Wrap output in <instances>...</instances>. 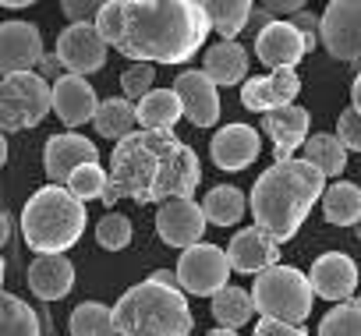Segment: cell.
<instances>
[{"instance_id": "obj_4", "label": "cell", "mask_w": 361, "mask_h": 336, "mask_svg": "<svg viewBox=\"0 0 361 336\" xmlns=\"http://www.w3.org/2000/svg\"><path fill=\"white\" fill-rule=\"evenodd\" d=\"M117 336H192L195 318L180 283H159L156 276L128 287L114 304Z\"/></svg>"}, {"instance_id": "obj_27", "label": "cell", "mask_w": 361, "mask_h": 336, "mask_svg": "<svg viewBox=\"0 0 361 336\" xmlns=\"http://www.w3.org/2000/svg\"><path fill=\"white\" fill-rule=\"evenodd\" d=\"M96 131H99V138H114V145L117 142H124V138H131L135 135V124H138V106L131 103V99H117V96H110V99H103L99 103V113H96Z\"/></svg>"}, {"instance_id": "obj_14", "label": "cell", "mask_w": 361, "mask_h": 336, "mask_svg": "<svg viewBox=\"0 0 361 336\" xmlns=\"http://www.w3.org/2000/svg\"><path fill=\"white\" fill-rule=\"evenodd\" d=\"M308 280H312L315 297L333 301V304H343L357 290V262L350 255H343V251H322L312 262Z\"/></svg>"}, {"instance_id": "obj_37", "label": "cell", "mask_w": 361, "mask_h": 336, "mask_svg": "<svg viewBox=\"0 0 361 336\" xmlns=\"http://www.w3.org/2000/svg\"><path fill=\"white\" fill-rule=\"evenodd\" d=\"M336 138L343 142L347 152H361V113L354 106L336 117Z\"/></svg>"}, {"instance_id": "obj_9", "label": "cell", "mask_w": 361, "mask_h": 336, "mask_svg": "<svg viewBox=\"0 0 361 336\" xmlns=\"http://www.w3.org/2000/svg\"><path fill=\"white\" fill-rule=\"evenodd\" d=\"M322 46L361 75V0H333L322 11Z\"/></svg>"}, {"instance_id": "obj_17", "label": "cell", "mask_w": 361, "mask_h": 336, "mask_svg": "<svg viewBox=\"0 0 361 336\" xmlns=\"http://www.w3.org/2000/svg\"><path fill=\"white\" fill-rule=\"evenodd\" d=\"M259 152H262V138H259V131L248 127V124H227V127H220V131L213 135V142H209L213 163L220 166V170H227V174L248 170V166L259 159Z\"/></svg>"}, {"instance_id": "obj_35", "label": "cell", "mask_w": 361, "mask_h": 336, "mask_svg": "<svg viewBox=\"0 0 361 336\" xmlns=\"http://www.w3.org/2000/svg\"><path fill=\"white\" fill-rule=\"evenodd\" d=\"M96 244L106 248V251H124L131 244V220L121 216V213H106L96 223Z\"/></svg>"}, {"instance_id": "obj_1", "label": "cell", "mask_w": 361, "mask_h": 336, "mask_svg": "<svg viewBox=\"0 0 361 336\" xmlns=\"http://www.w3.org/2000/svg\"><path fill=\"white\" fill-rule=\"evenodd\" d=\"M96 25L131 64H188L213 32L199 0H110Z\"/></svg>"}, {"instance_id": "obj_29", "label": "cell", "mask_w": 361, "mask_h": 336, "mask_svg": "<svg viewBox=\"0 0 361 336\" xmlns=\"http://www.w3.org/2000/svg\"><path fill=\"white\" fill-rule=\"evenodd\" d=\"M301 152H305L308 163L319 166L326 178H340V174L347 170V149H343V142H340L336 135H329V131H315V135L305 142Z\"/></svg>"}, {"instance_id": "obj_18", "label": "cell", "mask_w": 361, "mask_h": 336, "mask_svg": "<svg viewBox=\"0 0 361 336\" xmlns=\"http://www.w3.org/2000/svg\"><path fill=\"white\" fill-rule=\"evenodd\" d=\"M255 54L269 71H294L308 46L290 22H269L255 32Z\"/></svg>"}, {"instance_id": "obj_24", "label": "cell", "mask_w": 361, "mask_h": 336, "mask_svg": "<svg viewBox=\"0 0 361 336\" xmlns=\"http://www.w3.org/2000/svg\"><path fill=\"white\" fill-rule=\"evenodd\" d=\"M185 117L173 89H152L142 103H138V127L142 131H173V124Z\"/></svg>"}, {"instance_id": "obj_44", "label": "cell", "mask_w": 361, "mask_h": 336, "mask_svg": "<svg viewBox=\"0 0 361 336\" xmlns=\"http://www.w3.org/2000/svg\"><path fill=\"white\" fill-rule=\"evenodd\" d=\"M39 318H43V336H54V322H50V311L39 308Z\"/></svg>"}, {"instance_id": "obj_8", "label": "cell", "mask_w": 361, "mask_h": 336, "mask_svg": "<svg viewBox=\"0 0 361 336\" xmlns=\"http://www.w3.org/2000/svg\"><path fill=\"white\" fill-rule=\"evenodd\" d=\"M177 283L185 294H195V297H216L220 290L231 287V259H227V248L220 244H195L188 251H180L177 259Z\"/></svg>"}, {"instance_id": "obj_21", "label": "cell", "mask_w": 361, "mask_h": 336, "mask_svg": "<svg viewBox=\"0 0 361 336\" xmlns=\"http://www.w3.org/2000/svg\"><path fill=\"white\" fill-rule=\"evenodd\" d=\"M308 127H312V117L305 106H283V110H273L262 117V131L273 138L276 163H287V159H294L298 149H305V142L312 138Z\"/></svg>"}, {"instance_id": "obj_33", "label": "cell", "mask_w": 361, "mask_h": 336, "mask_svg": "<svg viewBox=\"0 0 361 336\" xmlns=\"http://www.w3.org/2000/svg\"><path fill=\"white\" fill-rule=\"evenodd\" d=\"M315 336H361V297H350L343 304H333Z\"/></svg>"}, {"instance_id": "obj_34", "label": "cell", "mask_w": 361, "mask_h": 336, "mask_svg": "<svg viewBox=\"0 0 361 336\" xmlns=\"http://www.w3.org/2000/svg\"><path fill=\"white\" fill-rule=\"evenodd\" d=\"M106 188H110V170H103L99 163H89V166H78L68 181V192L78 199V202H92V199H106Z\"/></svg>"}, {"instance_id": "obj_15", "label": "cell", "mask_w": 361, "mask_h": 336, "mask_svg": "<svg viewBox=\"0 0 361 336\" xmlns=\"http://www.w3.org/2000/svg\"><path fill=\"white\" fill-rule=\"evenodd\" d=\"M220 85L199 68V71H180L173 78V92L185 106V117L195 127H213L220 120Z\"/></svg>"}, {"instance_id": "obj_26", "label": "cell", "mask_w": 361, "mask_h": 336, "mask_svg": "<svg viewBox=\"0 0 361 336\" xmlns=\"http://www.w3.org/2000/svg\"><path fill=\"white\" fill-rule=\"evenodd\" d=\"M322 216L333 227H354L361 223V188L354 181H333L322 195Z\"/></svg>"}, {"instance_id": "obj_36", "label": "cell", "mask_w": 361, "mask_h": 336, "mask_svg": "<svg viewBox=\"0 0 361 336\" xmlns=\"http://www.w3.org/2000/svg\"><path fill=\"white\" fill-rule=\"evenodd\" d=\"M152 82H156V68L152 64H128L124 75H121V89H124V99H131L135 106L152 92Z\"/></svg>"}, {"instance_id": "obj_22", "label": "cell", "mask_w": 361, "mask_h": 336, "mask_svg": "<svg viewBox=\"0 0 361 336\" xmlns=\"http://www.w3.org/2000/svg\"><path fill=\"white\" fill-rule=\"evenodd\" d=\"M25 283L43 304L61 301L75 287V266L68 255H36L25 269Z\"/></svg>"}, {"instance_id": "obj_7", "label": "cell", "mask_w": 361, "mask_h": 336, "mask_svg": "<svg viewBox=\"0 0 361 336\" xmlns=\"http://www.w3.org/2000/svg\"><path fill=\"white\" fill-rule=\"evenodd\" d=\"M47 113H54V85L39 71L4 75V110H0V120H4L8 135L39 127Z\"/></svg>"}, {"instance_id": "obj_42", "label": "cell", "mask_w": 361, "mask_h": 336, "mask_svg": "<svg viewBox=\"0 0 361 336\" xmlns=\"http://www.w3.org/2000/svg\"><path fill=\"white\" fill-rule=\"evenodd\" d=\"M15 227H18V220L4 209V216H0V241L4 244H11V237H15Z\"/></svg>"}, {"instance_id": "obj_30", "label": "cell", "mask_w": 361, "mask_h": 336, "mask_svg": "<svg viewBox=\"0 0 361 336\" xmlns=\"http://www.w3.org/2000/svg\"><path fill=\"white\" fill-rule=\"evenodd\" d=\"M68 329H71V336H117L114 308L103 304V301H82L71 311Z\"/></svg>"}, {"instance_id": "obj_25", "label": "cell", "mask_w": 361, "mask_h": 336, "mask_svg": "<svg viewBox=\"0 0 361 336\" xmlns=\"http://www.w3.org/2000/svg\"><path fill=\"white\" fill-rule=\"evenodd\" d=\"M248 209H252L248 206V195L241 188H234V185H216L202 199V213H206L209 227H234V223L245 220Z\"/></svg>"}, {"instance_id": "obj_28", "label": "cell", "mask_w": 361, "mask_h": 336, "mask_svg": "<svg viewBox=\"0 0 361 336\" xmlns=\"http://www.w3.org/2000/svg\"><path fill=\"white\" fill-rule=\"evenodd\" d=\"M206 15H209V22H213V32H220V39L224 43H238V36H241V29L252 22V15H255V4H248V0H209L206 4Z\"/></svg>"}, {"instance_id": "obj_39", "label": "cell", "mask_w": 361, "mask_h": 336, "mask_svg": "<svg viewBox=\"0 0 361 336\" xmlns=\"http://www.w3.org/2000/svg\"><path fill=\"white\" fill-rule=\"evenodd\" d=\"M298 32H301V39H305V46H308V54L322 43V18H315L312 11H301L294 22H290Z\"/></svg>"}, {"instance_id": "obj_3", "label": "cell", "mask_w": 361, "mask_h": 336, "mask_svg": "<svg viewBox=\"0 0 361 336\" xmlns=\"http://www.w3.org/2000/svg\"><path fill=\"white\" fill-rule=\"evenodd\" d=\"M326 195V174L315 163H308L305 156L287 159V163H273L269 170L259 174V181L252 185L248 206L255 216V227H262L273 241H290L298 237L301 223L308 220L312 206Z\"/></svg>"}, {"instance_id": "obj_23", "label": "cell", "mask_w": 361, "mask_h": 336, "mask_svg": "<svg viewBox=\"0 0 361 336\" xmlns=\"http://www.w3.org/2000/svg\"><path fill=\"white\" fill-rule=\"evenodd\" d=\"M202 71L216 82V85H245L248 82V50L241 43H216L206 50L202 57Z\"/></svg>"}, {"instance_id": "obj_2", "label": "cell", "mask_w": 361, "mask_h": 336, "mask_svg": "<svg viewBox=\"0 0 361 336\" xmlns=\"http://www.w3.org/2000/svg\"><path fill=\"white\" fill-rule=\"evenodd\" d=\"M202 181V166L192 145L173 131H135L110 152V188L103 206L131 199L138 206H166L173 199H192Z\"/></svg>"}, {"instance_id": "obj_12", "label": "cell", "mask_w": 361, "mask_h": 336, "mask_svg": "<svg viewBox=\"0 0 361 336\" xmlns=\"http://www.w3.org/2000/svg\"><path fill=\"white\" fill-rule=\"evenodd\" d=\"M206 227H209V220H206V213L195 199H173V202L156 209V234L170 248L188 251V248L202 244Z\"/></svg>"}, {"instance_id": "obj_6", "label": "cell", "mask_w": 361, "mask_h": 336, "mask_svg": "<svg viewBox=\"0 0 361 336\" xmlns=\"http://www.w3.org/2000/svg\"><path fill=\"white\" fill-rule=\"evenodd\" d=\"M252 301H255L259 318H276V322L301 325L312 315L315 290H312V280L301 269L273 266L252 283Z\"/></svg>"}, {"instance_id": "obj_32", "label": "cell", "mask_w": 361, "mask_h": 336, "mask_svg": "<svg viewBox=\"0 0 361 336\" xmlns=\"http://www.w3.org/2000/svg\"><path fill=\"white\" fill-rule=\"evenodd\" d=\"M255 315V301H252V290H241V287H227L213 297V318L224 325V329H238L245 322H252Z\"/></svg>"}, {"instance_id": "obj_11", "label": "cell", "mask_w": 361, "mask_h": 336, "mask_svg": "<svg viewBox=\"0 0 361 336\" xmlns=\"http://www.w3.org/2000/svg\"><path fill=\"white\" fill-rule=\"evenodd\" d=\"M89 163H99V149L85 135H78V131H57V135L47 138L43 170H47L50 185L68 188L71 174L78 170V166H89Z\"/></svg>"}, {"instance_id": "obj_13", "label": "cell", "mask_w": 361, "mask_h": 336, "mask_svg": "<svg viewBox=\"0 0 361 336\" xmlns=\"http://www.w3.org/2000/svg\"><path fill=\"white\" fill-rule=\"evenodd\" d=\"M43 32L32 22L11 18L0 25V68H4V75H29L43 64Z\"/></svg>"}, {"instance_id": "obj_43", "label": "cell", "mask_w": 361, "mask_h": 336, "mask_svg": "<svg viewBox=\"0 0 361 336\" xmlns=\"http://www.w3.org/2000/svg\"><path fill=\"white\" fill-rule=\"evenodd\" d=\"M350 106L361 113V75L354 78V85H350Z\"/></svg>"}, {"instance_id": "obj_20", "label": "cell", "mask_w": 361, "mask_h": 336, "mask_svg": "<svg viewBox=\"0 0 361 336\" xmlns=\"http://www.w3.org/2000/svg\"><path fill=\"white\" fill-rule=\"evenodd\" d=\"M54 113L61 117L64 127H82L89 120H96L99 113V99H96V89L89 78L82 75H64L57 85H54Z\"/></svg>"}, {"instance_id": "obj_5", "label": "cell", "mask_w": 361, "mask_h": 336, "mask_svg": "<svg viewBox=\"0 0 361 336\" xmlns=\"http://www.w3.org/2000/svg\"><path fill=\"white\" fill-rule=\"evenodd\" d=\"M18 230L36 255H64L85 234V202L61 185H47L22 206Z\"/></svg>"}, {"instance_id": "obj_46", "label": "cell", "mask_w": 361, "mask_h": 336, "mask_svg": "<svg viewBox=\"0 0 361 336\" xmlns=\"http://www.w3.org/2000/svg\"><path fill=\"white\" fill-rule=\"evenodd\" d=\"M206 336H238V329H224V325H220V329H209Z\"/></svg>"}, {"instance_id": "obj_41", "label": "cell", "mask_w": 361, "mask_h": 336, "mask_svg": "<svg viewBox=\"0 0 361 336\" xmlns=\"http://www.w3.org/2000/svg\"><path fill=\"white\" fill-rule=\"evenodd\" d=\"M39 75H43L50 85H57L68 71H64V64H61V57H57V54H47V57H43V64H39Z\"/></svg>"}, {"instance_id": "obj_40", "label": "cell", "mask_w": 361, "mask_h": 336, "mask_svg": "<svg viewBox=\"0 0 361 336\" xmlns=\"http://www.w3.org/2000/svg\"><path fill=\"white\" fill-rule=\"evenodd\" d=\"M252 336H308L305 325H290V322H276V318H259Z\"/></svg>"}, {"instance_id": "obj_19", "label": "cell", "mask_w": 361, "mask_h": 336, "mask_svg": "<svg viewBox=\"0 0 361 336\" xmlns=\"http://www.w3.org/2000/svg\"><path fill=\"white\" fill-rule=\"evenodd\" d=\"M227 259L234 273H255L262 276L266 269L280 266V241H273L262 227H245L231 237Z\"/></svg>"}, {"instance_id": "obj_10", "label": "cell", "mask_w": 361, "mask_h": 336, "mask_svg": "<svg viewBox=\"0 0 361 336\" xmlns=\"http://www.w3.org/2000/svg\"><path fill=\"white\" fill-rule=\"evenodd\" d=\"M106 50H110V43L103 39V32H99L96 22L68 25L57 36V57H61V64H64L68 75H82L85 78V75L99 71L106 64Z\"/></svg>"}, {"instance_id": "obj_16", "label": "cell", "mask_w": 361, "mask_h": 336, "mask_svg": "<svg viewBox=\"0 0 361 336\" xmlns=\"http://www.w3.org/2000/svg\"><path fill=\"white\" fill-rule=\"evenodd\" d=\"M301 92V78L298 71H269V75H255L241 85V103L252 113H273L283 106H294V96Z\"/></svg>"}, {"instance_id": "obj_45", "label": "cell", "mask_w": 361, "mask_h": 336, "mask_svg": "<svg viewBox=\"0 0 361 336\" xmlns=\"http://www.w3.org/2000/svg\"><path fill=\"white\" fill-rule=\"evenodd\" d=\"M32 0H4V8H11V11H18V8H29Z\"/></svg>"}, {"instance_id": "obj_31", "label": "cell", "mask_w": 361, "mask_h": 336, "mask_svg": "<svg viewBox=\"0 0 361 336\" xmlns=\"http://www.w3.org/2000/svg\"><path fill=\"white\" fill-rule=\"evenodd\" d=\"M0 325H4V336H43L39 311L18 294H4V301H0Z\"/></svg>"}, {"instance_id": "obj_38", "label": "cell", "mask_w": 361, "mask_h": 336, "mask_svg": "<svg viewBox=\"0 0 361 336\" xmlns=\"http://www.w3.org/2000/svg\"><path fill=\"white\" fill-rule=\"evenodd\" d=\"M61 11L71 18V25H85V22H96L103 4H96V0H64Z\"/></svg>"}]
</instances>
